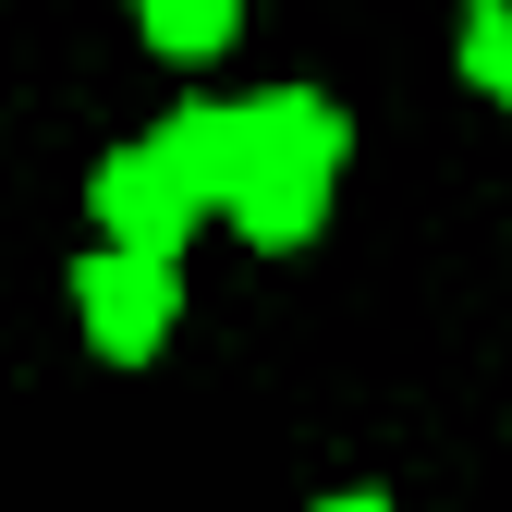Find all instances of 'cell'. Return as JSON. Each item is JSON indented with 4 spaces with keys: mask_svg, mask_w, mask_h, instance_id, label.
Masks as SVG:
<instances>
[{
    "mask_svg": "<svg viewBox=\"0 0 512 512\" xmlns=\"http://www.w3.org/2000/svg\"><path fill=\"white\" fill-rule=\"evenodd\" d=\"M330 171H342V110L317 86L244 98V183H232V232L244 244H305L330 220Z\"/></svg>",
    "mask_w": 512,
    "mask_h": 512,
    "instance_id": "obj_1",
    "label": "cell"
},
{
    "mask_svg": "<svg viewBox=\"0 0 512 512\" xmlns=\"http://www.w3.org/2000/svg\"><path fill=\"white\" fill-rule=\"evenodd\" d=\"M74 305H86V342H98L110 366H147V354L171 342V317H183V269H171V256L110 244V256L74 269Z\"/></svg>",
    "mask_w": 512,
    "mask_h": 512,
    "instance_id": "obj_2",
    "label": "cell"
},
{
    "mask_svg": "<svg viewBox=\"0 0 512 512\" xmlns=\"http://www.w3.org/2000/svg\"><path fill=\"white\" fill-rule=\"evenodd\" d=\"M98 232L135 244V256H183V232H196V196L171 183V159H159L147 135L98 159Z\"/></svg>",
    "mask_w": 512,
    "mask_h": 512,
    "instance_id": "obj_3",
    "label": "cell"
},
{
    "mask_svg": "<svg viewBox=\"0 0 512 512\" xmlns=\"http://www.w3.org/2000/svg\"><path fill=\"white\" fill-rule=\"evenodd\" d=\"M147 147L171 159V183H183L196 208H220V220H232V183H244V110H220V98H183Z\"/></svg>",
    "mask_w": 512,
    "mask_h": 512,
    "instance_id": "obj_4",
    "label": "cell"
},
{
    "mask_svg": "<svg viewBox=\"0 0 512 512\" xmlns=\"http://www.w3.org/2000/svg\"><path fill=\"white\" fill-rule=\"evenodd\" d=\"M135 25H147L171 61H208V49L244 25V0H135Z\"/></svg>",
    "mask_w": 512,
    "mask_h": 512,
    "instance_id": "obj_5",
    "label": "cell"
},
{
    "mask_svg": "<svg viewBox=\"0 0 512 512\" xmlns=\"http://www.w3.org/2000/svg\"><path fill=\"white\" fill-rule=\"evenodd\" d=\"M464 74L512 110V0H476V13H464Z\"/></svg>",
    "mask_w": 512,
    "mask_h": 512,
    "instance_id": "obj_6",
    "label": "cell"
},
{
    "mask_svg": "<svg viewBox=\"0 0 512 512\" xmlns=\"http://www.w3.org/2000/svg\"><path fill=\"white\" fill-rule=\"evenodd\" d=\"M317 512H391V500H378V488H342V500H317Z\"/></svg>",
    "mask_w": 512,
    "mask_h": 512,
    "instance_id": "obj_7",
    "label": "cell"
}]
</instances>
